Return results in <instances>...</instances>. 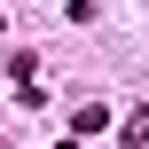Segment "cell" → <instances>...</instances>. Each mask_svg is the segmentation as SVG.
<instances>
[{
    "label": "cell",
    "instance_id": "obj_4",
    "mask_svg": "<svg viewBox=\"0 0 149 149\" xmlns=\"http://www.w3.org/2000/svg\"><path fill=\"white\" fill-rule=\"evenodd\" d=\"M0 24H8V16H0Z\"/></svg>",
    "mask_w": 149,
    "mask_h": 149
},
{
    "label": "cell",
    "instance_id": "obj_3",
    "mask_svg": "<svg viewBox=\"0 0 149 149\" xmlns=\"http://www.w3.org/2000/svg\"><path fill=\"white\" fill-rule=\"evenodd\" d=\"M118 141H126V149L149 141V110H126V118H118Z\"/></svg>",
    "mask_w": 149,
    "mask_h": 149
},
{
    "label": "cell",
    "instance_id": "obj_2",
    "mask_svg": "<svg viewBox=\"0 0 149 149\" xmlns=\"http://www.w3.org/2000/svg\"><path fill=\"white\" fill-rule=\"evenodd\" d=\"M102 126H110L102 102H79V110H71V141H86V134H102Z\"/></svg>",
    "mask_w": 149,
    "mask_h": 149
},
{
    "label": "cell",
    "instance_id": "obj_5",
    "mask_svg": "<svg viewBox=\"0 0 149 149\" xmlns=\"http://www.w3.org/2000/svg\"><path fill=\"white\" fill-rule=\"evenodd\" d=\"M0 149H8V141H0Z\"/></svg>",
    "mask_w": 149,
    "mask_h": 149
},
{
    "label": "cell",
    "instance_id": "obj_1",
    "mask_svg": "<svg viewBox=\"0 0 149 149\" xmlns=\"http://www.w3.org/2000/svg\"><path fill=\"white\" fill-rule=\"evenodd\" d=\"M8 79H16V94H31V86H39V55L16 47V55H8Z\"/></svg>",
    "mask_w": 149,
    "mask_h": 149
}]
</instances>
